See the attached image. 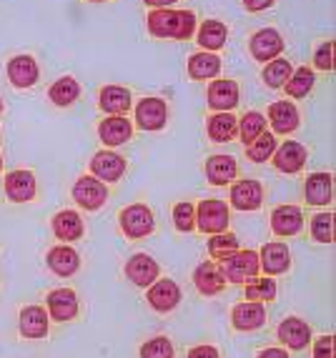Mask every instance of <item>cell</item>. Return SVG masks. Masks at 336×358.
<instances>
[{
  "instance_id": "22",
  "label": "cell",
  "mask_w": 336,
  "mask_h": 358,
  "mask_svg": "<svg viewBox=\"0 0 336 358\" xmlns=\"http://www.w3.org/2000/svg\"><path fill=\"white\" fill-rule=\"evenodd\" d=\"M48 268L53 271L55 275H73L76 271H78L80 266V256L76 248H71V245H55V248H50L48 253Z\"/></svg>"
},
{
  "instance_id": "10",
  "label": "cell",
  "mask_w": 336,
  "mask_h": 358,
  "mask_svg": "<svg viewBox=\"0 0 336 358\" xmlns=\"http://www.w3.org/2000/svg\"><path fill=\"white\" fill-rule=\"evenodd\" d=\"M6 196L13 203H28L36 196V176L30 171H13L6 176Z\"/></svg>"
},
{
  "instance_id": "24",
  "label": "cell",
  "mask_w": 336,
  "mask_h": 358,
  "mask_svg": "<svg viewBox=\"0 0 336 358\" xmlns=\"http://www.w3.org/2000/svg\"><path fill=\"white\" fill-rule=\"evenodd\" d=\"M239 173V166L231 155H211L206 161V178L214 185H226L236 178Z\"/></svg>"
},
{
  "instance_id": "16",
  "label": "cell",
  "mask_w": 336,
  "mask_h": 358,
  "mask_svg": "<svg viewBox=\"0 0 336 358\" xmlns=\"http://www.w3.org/2000/svg\"><path fill=\"white\" fill-rule=\"evenodd\" d=\"M193 283H196L198 293H204V296H216V293H221L223 286H226V278H223V273H221V266L206 261L193 271Z\"/></svg>"
},
{
  "instance_id": "3",
  "label": "cell",
  "mask_w": 336,
  "mask_h": 358,
  "mask_svg": "<svg viewBox=\"0 0 336 358\" xmlns=\"http://www.w3.org/2000/svg\"><path fill=\"white\" fill-rule=\"evenodd\" d=\"M196 226L204 233H223L228 226V206L218 198H209V201H201L196 208Z\"/></svg>"
},
{
  "instance_id": "27",
  "label": "cell",
  "mask_w": 336,
  "mask_h": 358,
  "mask_svg": "<svg viewBox=\"0 0 336 358\" xmlns=\"http://www.w3.org/2000/svg\"><path fill=\"white\" fill-rule=\"evenodd\" d=\"M50 223H53V233L58 241H78L83 236V221L76 210H60Z\"/></svg>"
},
{
  "instance_id": "31",
  "label": "cell",
  "mask_w": 336,
  "mask_h": 358,
  "mask_svg": "<svg viewBox=\"0 0 336 358\" xmlns=\"http://www.w3.org/2000/svg\"><path fill=\"white\" fill-rule=\"evenodd\" d=\"M239 133V120L231 113H216L209 118V138L214 143H228Z\"/></svg>"
},
{
  "instance_id": "30",
  "label": "cell",
  "mask_w": 336,
  "mask_h": 358,
  "mask_svg": "<svg viewBox=\"0 0 336 358\" xmlns=\"http://www.w3.org/2000/svg\"><path fill=\"white\" fill-rule=\"evenodd\" d=\"M221 71V58L214 53H196L188 60V76L193 80H209V78H216Z\"/></svg>"
},
{
  "instance_id": "1",
  "label": "cell",
  "mask_w": 336,
  "mask_h": 358,
  "mask_svg": "<svg viewBox=\"0 0 336 358\" xmlns=\"http://www.w3.org/2000/svg\"><path fill=\"white\" fill-rule=\"evenodd\" d=\"M150 36L156 38H176V41H186L196 30V15L188 10H171V8H156L148 18Z\"/></svg>"
},
{
  "instance_id": "29",
  "label": "cell",
  "mask_w": 336,
  "mask_h": 358,
  "mask_svg": "<svg viewBox=\"0 0 336 358\" xmlns=\"http://www.w3.org/2000/svg\"><path fill=\"white\" fill-rule=\"evenodd\" d=\"M304 196L312 206H326L331 203V176L329 173H314L307 178Z\"/></svg>"
},
{
  "instance_id": "7",
  "label": "cell",
  "mask_w": 336,
  "mask_h": 358,
  "mask_svg": "<svg viewBox=\"0 0 336 358\" xmlns=\"http://www.w3.org/2000/svg\"><path fill=\"white\" fill-rule=\"evenodd\" d=\"M48 313L53 321H73L78 313V296L71 288H55L48 293Z\"/></svg>"
},
{
  "instance_id": "2",
  "label": "cell",
  "mask_w": 336,
  "mask_h": 358,
  "mask_svg": "<svg viewBox=\"0 0 336 358\" xmlns=\"http://www.w3.org/2000/svg\"><path fill=\"white\" fill-rule=\"evenodd\" d=\"M258 253L256 251H236L221 261V273L228 283H244L258 273Z\"/></svg>"
},
{
  "instance_id": "47",
  "label": "cell",
  "mask_w": 336,
  "mask_h": 358,
  "mask_svg": "<svg viewBox=\"0 0 336 358\" xmlns=\"http://www.w3.org/2000/svg\"><path fill=\"white\" fill-rule=\"evenodd\" d=\"M256 358H288L286 351H281V348H266V351H261Z\"/></svg>"
},
{
  "instance_id": "41",
  "label": "cell",
  "mask_w": 336,
  "mask_h": 358,
  "mask_svg": "<svg viewBox=\"0 0 336 358\" xmlns=\"http://www.w3.org/2000/svg\"><path fill=\"white\" fill-rule=\"evenodd\" d=\"M141 358H174V343L163 336L146 341L141 346Z\"/></svg>"
},
{
  "instance_id": "19",
  "label": "cell",
  "mask_w": 336,
  "mask_h": 358,
  "mask_svg": "<svg viewBox=\"0 0 336 358\" xmlns=\"http://www.w3.org/2000/svg\"><path fill=\"white\" fill-rule=\"evenodd\" d=\"M279 338L286 343L288 348L301 351L312 343V329L301 318H286V321L279 323Z\"/></svg>"
},
{
  "instance_id": "11",
  "label": "cell",
  "mask_w": 336,
  "mask_h": 358,
  "mask_svg": "<svg viewBox=\"0 0 336 358\" xmlns=\"http://www.w3.org/2000/svg\"><path fill=\"white\" fill-rule=\"evenodd\" d=\"M266 321V306L258 301H246L231 310V323L236 331H256Z\"/></svg>"
},
{
  "instance_id": "21",
  "label": "cell",
  "mask_w": 336,
  "mask_h": 358,
  "mask_svg": "<svg viewBox=\"0 0 336 358\" xmlns=\"http://www.w3.org/2000/svg\"><path fill=\"white\" fill-rule=\"evenodd\" d=\"M8 78L15 88H30L38 80V63L30 55H15L8 63Z\"/></svg>"
},
{
  "instance_id": "14",
  "label": "cell",
  "mask_w": 336,
  "mask_h": 358,
  "mask_svg": "<svg viewBox=\"0 0 336 358\" xmlns=\"http://www.w3.org/2000/svg\"><path fill=\"white\" fill-rule=\"evenodd\" d=\"M304 228V215H301V208L296 206H279L274 213H271V231L276 236H296V233Z\"/></svg>"
},
{
  "instance_id": "44",
  "label": "cell",
  "mask_w": 336,
  "mask_h": 358,
  "mask_svg": "<svg viewBox=\"0 0 336 358\" xmlns=\"http://www.w3.org/2000/svg\"><path fill=\"white\" fill-rule=\"evenodd\" d=\"M314 358H334V338L331 336H321L314 343Z\"/></svg>"
},
{
  "instance_id": "39",
  "label": "cell",
  "mask_w": 336,
  "mask_h": 358,
  "mask_svg": "<svg viewBox=\"0 0 336 358\" xmlns=\"http://www.w3.org/2000/svg\"><path fill=\"white\" fill-rule=\"evenodd\" d=\"M312 236L318 243H331L334 241V215L316 213L312 218Z\"/></svg>"
},
{
  "instance_id": "38",
  "label": "cell",
  "mask_w": 336,
  "mask_h": 358,
  "mask_svg": "<svg viewBox=\"0 0 336 358\" xmlns=\"http://www.w3.org/2000/svg\"><path fill=\"white\" fill-rule=\"evenodd\" d=\"M266 128V118L261 113H256V110H251V113H246L244 118H241V126H239V133H241V141L244 143H253L261 133H264Z\"/></svg>"
},
{
  "instance_id": "32",
  "label": "cell",
  "mask_w": 336,
  "mask_h": 358,
  "mask_svg": "<svg viewBox=\"0 0 336 358\" xmlns=\"http://www.w3.org/2000/svg\"><path fill=\"white\" fill-rule=\"evenodd\" d=\"M226 38H228L226 25L218 23V20H206V23L201 25V30H198V43H201V48H206V50L223 48Z\"/></svg>"
},
{
  "instance_id": "48",
  "label": "cell",
  "mask_w": 336,
  "mask_h": 358,
  "mask_svg": "<svg viewBox=\"0 0 336 358\" xmlns=\"http://www.w3.org/2000/svg\"><path fill=\"white\" fill-rule=\"evenodd\" d=\"M176 0H146V6H153V8H168L174 6Z\"/></svg>"
},
{
  "instance_id": "28",
  "label": "cell",
  "mask_w": 336,
  "mask_h": 358,
  "mask_svg": "<svg viewBox=\"0 0 336 358\" xmlns=\"http://www.w3.org/2000/svg\"><path fill=\"white\" fill-rule=\"evenodd\" d=\"M101 108L111 115H123L131 108V90L120 85H106L101 90Z\"/></svg>"
},
{
  "instance_id": "5",
  "label": "cell",
  "mask_w": 336,
  "mask_h": 358,
  "mask_svg": "<svg viewBox=\"0 0 336 358\" xmlns=\"http://www.w3.org/2000/svg\"><path fill=\"white\" fill-rule=\"evenodd\" d=\"M108 198V188L93 176H83L73 185V201L85 210H98Z\"/></svg>"
},
{
  "instance_id": "51",
  "label": "cell",
  "mask_w": 336,
  "mask_h": 358,
  "mask_svg": "<svg viewBox=\"0 0 336 358\" xmlns=\"http://www.w3.org/2000/svg\"><path fill=\"white\" fill-rule=\"evenodd\" d=\"M0 110H3V101H0Z\"/></svg>"
},
{
  "instance_id": "9",
  "label": "cell",
  "mask_w": 336,
  "mask_h": 358,
  "mask_svg": "<svg viewBox=\"0 0 336 358\" xmlns=\"http://www.w3.org/2000/svg\"><path fill=\"white\" fill-rule=\"evenodd\" d=\"M181 301V288L176 286V281H153L148 288V303L153 310L158 313H168V310H174Z\"/></svg>"
},
{
  "instance_id": "36",
  "label": "cell",
  "mask_w": 336,
  "mask_h": 358,
  "mask_svg": "<svg viewBox=\"0 0 336 358\" xmlns=\"http://www.w3.org/2000/svg\"><path fill=\"white\" fill-rule=\"evenodd\" d=\"M291 73H294V68H291L288 60H284V58L271 60L269 66L264 68V80L269 88H284V83L288 80Z\"/></svg>"
},
{
  "instance_id": "25",
  "label": "cell",
  "mask_w": 336,
  "mask_h": 358,
  "mask_svg": "<svg viewBox=\"0 0 336 358\" xmlns=\"http://www.w3.org/2000/svg\"><path fill=\"white\" fill-rule=\"evenodd\" d=\"M133 133V126L131 120L123 118V115H113V118H106L98 126V136H101V141L106 145H120L126 143L128 138H131Z\"/></svg>"
},
{
  "instance_id": "37",
  "label": "cell",
  "mask_w": 336,
  "mask_h": 358,
  "mask_svg": "<svg viewBox=\"0 0 336 358\" xmlns=\"http://www.w3.org/2000/svg\"><path fill=\"white\" fill-rule=\"evenodd\" d=\"M274 150H276V138L271 136V133H261L253 143H248L246 153L253 163H264L274 155Z\"/></svg>"
},
{
  "instance_id": "15",
  "label": "cell",
  "mask_w": 336,
  "mask_h": 358,
  "mask_svg": "<svg viewBox=\"0 0 336 358\" xmlns=\"http://www.w3.org/2000/svg\"><path fill=\"white\" fill-rule=\"evenodd\" d=\"M248 48H251V55L256 60H274L279 53L284 50V41L279 36V30L274 28H266V30H258L256 36L251 38L248 43Z\"/></svg>"
},
{
  "instance_id": "33",
  "label": "cell",
  "mask_w": 336,
  "mask_h": 358,
  "mask_svg": "<svg viewBox=\"0 0 336 358\" xmlns=\"http://www.w3.org/2000/svg\"><path fill=\"white\" fill-rule=\"evenodd\" d=\"M78 93H80V88H78V83L73 80L71 76H66V78H60V80H55L53 85H50V90H48V96H50V101L55 103V106H71L76 98H78Z\"/></svg>"
},
{
  "instance_id": "42",
  "label": "cell",
  "mask_w": 336,
  "mask_h": 358,
  "mask_svg": "<svg viewBox=\"0 0 336 358\" xmlns=\"http://www.w3.org/2000/svg\"><path fill=\"white\" fill-rule=\"evenodd\" d=\"M174 223L176 228H178L181 233H188L196 228V208H193V203H178L174 208Z\"/></svg>"
},
{
  "instance_id": "49",
  "label": "cell",
  "mask_w": 336,
  "mask_h": 358,
  "mask_svg": "<svg viewBox=\"0 0 336 358\" xmlns=\"http://www.w3.org/2000/svg\"><path fill=\"white\" fill-rule=\"evenodd\" d=\"M0 168H3V155H0Z\"/></svg>"
},
{
  "instance_id": "17",
  "label": "cell",
  "mask_w": 336,
  "mask_h": 358,
  "mask_svg": "<svg viewBox=\"0 0 336 358\" xmlns=\"http://www.w3.org/2000/svg\"><path fill=\"white\" fill-rule=\"evenodd\" d=\"M158 273H161L158 263L153 261L150 256H146V253H136V256L126 263V275L141 288L150 286V283L158 278Z\"/></svg>"
},
{
  "instance_id": "26",
  "label": "cell",
  "mask_w": 336,
  "mask_h": 358,
  "mask_svg": "<svg viewBox=\"0 0 336 358\" xmlns=\"http://www.w3.org/2000/svg\"><path fill=\"white\" fill-rule=\"evenodd\" d=\"M20 334L25 338H43L48 334V316L41 306H28L20 310Z\"/></svg>"
},
{
  "instance_id": "34",
  "label": "cell",
  "mask_w": 336,
  "mask_h": 358,
  "mask_svg": "<svg viewBox=\"0 0 336 358\" xmlns=\"http://www.w3.org/2000/svg\"><path fill=\"white\" fill-rule=\"evenodd\" d=\"M284 88H286V93L291 98H304L314 88V71H309V68L294 71L288 76L286 83H284Z\"/></svg>"
},
{
  "instance_id": "43",
  "label": "cell",
  "mask_w": 336,
  "mask_h": 358,
  "mask_svg": "<svg viewBox=\"0 0 336 358\" xmlns=\"http://www.w3.org/2000/svg\"><path fill=\"white\" fill-rule=\"evenodd\" d=\"M331 50H334V43H331V41L321 43V45L316 48L314 66H316L318 71H331V68H334V63H331Z\"/></svg>"
},
{
  "instance_id": "18",
  "label": "cell",
  "mask_w": 336,
  "mask_h": 358,
  "mask_svg": "<svg viewBox=\"0 0 336 358\" xmlns=\"http://www.w3.org/2000/svg\"><path fill=\"white\" fill-rule=\"evenodd\" d=\"M264 201V188L258 180H241L231 188V206L239 210H256Z\"/></svg>"
},
{
  "instance_id": "6",
  "label": "cell",
  "mask_w": 336,
  "mask_h": 358,
  "mask_svg": "<svg viewBox=\"0 0 336 358\" xmlns=\"http://www.w3.org/2000/svg\"><path fill=\"white\" fill-rule=\"evenodd\" d=\"M168 120V108L166 101L161 98H144L136 106V123L144 131H161Z\"/></svg>"
},
{
  "instance_id": "40",
  "label": "cell",
  "mask_w": 336,
  "mask_h": 358,
  "mask_svg": "<svg viewBox=\"0 0 336 358\" xmlns=\"http://www.w3.org/2000/svg\"><path fill=\"white\" fill-rule=\"evenodd\" d=\"M246 299L248 301H258V303H264V301H274V299H276V283L271 281V278L251 281L246 286Z\"/></svg>"
},
{
  "instance_id": "45",
  "label": "cell",
  "mask_w": 336,
  "mask_h": 358,
  "mask_svg": "<svg viewBox=\"0 0 336 358\" xmlns=\"http://www.w3.org/2000/svg\"><path fill=\"white\" fill-rule=\"evenodd\" d=\"M188 358H218V351L214 346H196L188 351Z\"/></svg>"
},
{
  "instance_id": "20",
  "label": "cell",
  "mask_w": 336,
  "mask_h": 358,
  "mask_svg": "<svg viewBox=\"0 0 336 358\" xmlns=\"http://www.w3.org/2000/svg\"><path fill=\"white\" fill-rule=\"evenodd\" d=\"M239 103V85L234 80H214L209 85V106L214 110L228 113Z\"/></svg>"
},
{
  "instance_id": "35",
  "label": "cell",
  "mask_w": 336,
  "mask_h": 358,
  "mask_svg": "<svg viewBox=\"0 0 336 358\" xmlns=\"http://www.w3.org/2000/svg\"><path fill=\"white\" fill-rule=\"evenodd\" d=\"M236 251H239V238H236L234 233H216V236L209 241V253H211V258H216V261L234 256Z\"/></svg>"
},
{
  "instance_id": "23",
  "label": "cell",
  "mask_w": 336,
  "mask_h": 358,
  "mask_svg": "<svg viewBox=\"0 0 336 358\" xmlns=\"http://www.w3.org/2000/svg\"><path fill=\"white\" fill-rule=\"evenodd\" d=\"M269 120L274 131L286 136V133H294L296 126H299V110H296L294 103L281 101V103H274L269 108Z\"/></svg>"
},
{
  "instance_id": "46",
  "label": "cell",
  "mask_w": 336,
  "mask_h": 358,
  "mask_svg": "<svg viewBox=\"0 0 336 358\" xmlns=\"http://www.w3.org/2000/svg\"><path fill=\"white\" fill-rule=\"evenodd\" d=\"M244 6H246V10L258 13V10H266V8L274 6V0H244Z\"/></svg>"
},
{
  "instance_id": "8",
  "label": "cell",
  "mask_w": 336,
  "mask_h": 358,
  "mask_svg": "<svg viewBox=\"0 0 336 358\" xmlns=\"http://www.w3.org/2000/svg\"><path fill=\"white\" fill-rule=\"evenodd\" d=\"M90 173L93 178L98 180H118L120 176L126 173V161L120 158L118 153H111V150H101V153L93 155V161H90Z\"/></svg>"
},
{
  "instance_id": "50",
  "label": "cell",
  "mask_w": 336,
  "mask_h": 358,
  "mask_svg": "<svg viewBox=\"0 0 336 358\" xmlns=\"http://www.w3.org/2000/svg\"><path fill=\"white\" fill-rule=\"evenodd\" d=\"M90 3H103V0H90Z\"/></svg>"
},
{
  "instance_id": "4",
  "label": "cell",
  "mask_w": 336,
  "mask_h": 358,
  "mask_svg": "<svg viewBox=\"0 0 336 358\" xmlns=\"http://www.w3.org/2000/svg\"><path fill=\"white\" fill-rule=\"evenodd\" d=\"M156 221H153V213H150L148 206L136 203L128 206L123 213H120V228L126 233L128 238H146L150 231H153Z\"/></svg>"
},
{
  "instance_id": "13",
  "label": "cell",
  "mask_w": 336,
  "mask_h": 358,
  "mask_svg": "<svg viewBox=\"0 0 336 358\" xmlns=\"http://www.w3.org/2000/svg\"><path fill=\"white\" fill-rule=\"evenodd\" d=\"M258 266L269 275L286 273L291 268V253L284 243H266L258 253Z\"/></svg>"
},
{
  "instance_id": "12",
  "label": "cell",
  "mask_w": 336,
  "mask_h": 358,
  "mask_svg": "<svg viewBox=\"0 0 336 358\" xmlns=\"http://www.w3.org/2000/svg\"><path fill=\"white\" fill-rule=\"evenodd\" d=\"M274 166L281 171V173H299L304 163H307V148L296 141H286L281 148L274 150Z\"/></svg>"
}]
</instances>
